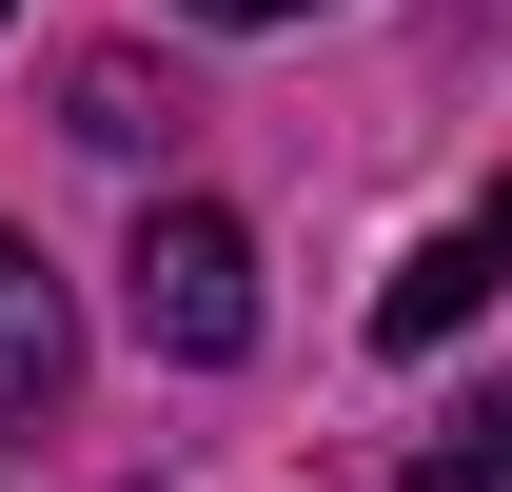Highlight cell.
<instances>
[{
	"label": "cell",
	"mask_w": 512,
	"mask_h": 492,
	"mask_svg": "<svg viewBox=\"0 0 512 492\" xmlns=\"http://www.w3.org/2000/svg\"><path fill=\"white\" fill-rule=\"evenodd\" d=\"M119 296H138V335H158V355H197V374L256 355V237L217 217V197H158V217H138Z\"/></svg>",
	"instance_id": "1"
},
{
	"label": "cell",
	"mask_w": 512,
	"mask_h": 492,
	"mask_svg": "<svg viewBox=\"0 0 512 492\" xmlns=\"http://www.w3.org/2000/svg\"><path fill=\"white\" fill-rule=\"evenodd\" d=\"M473 296H512V178H473V217H434V237H414V276L375 296V335H394V355H434Z\"/></svg>",
	"instance_id": "2"
},
{
	"label": "cell",
	"mask_w": 512,
	"mask_h": 492,
	"mask_svg": "<svg viewBox=\"0 0 512 492\" xmlns=\"http://www.w3.org/2000/svg\"><path fill=\"white\" fill-rule=\"evenodd\" d=\"M60 374H79V315H60V276L0 237V414H60Z\"/></svg>",
	"instance_id": "3"
},
{
	"label": "cell",
	"mask_w": 512,
	"mask_h": 492,
	"mask_svg": "<svg viewBox=\"0 0 512 492\" xmlns=\"http://www.w3.org/2000/svg\"><path fill=\"white\" fill-rule=\"evenodd\" d=\"M414 492H512V394H473L453 433H414Z\"/></svg>",
	"instance_id": "4"
},
{
	"label": "cell",
	"mask_w": 512,
	"mask_h": 492,
	"mask_svg": "<svg viewBox=\"0 0 512 492\" xmlns=\"http://www.w3.org/2000/svg\"><path fill=\"white\" fill-rule=\"evenodd\" d=\"M178 20H316V0H178Z\"/></svg>",
	"instance_id": "5"
},
{
	"label": "cell",
	"mask_w": 512,
	"mask_h": 492,
	"mask_svg": "<svg viewBox=\"0 0 512 492\" xmlns=\"http://www.w3.org/2000/svg\"><path fill=\"white\" fill-rule=\"evenodd\" d=\"M0 20H20V0H0Z\"/></svg>",
	"instance_id": "6"
}]
</instances>
